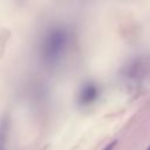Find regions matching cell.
Returning a JSON list of instances; mask_svg holds the SVG:
<instances>
[{"instance_id": "cell-1", "label": "cell", "mask_w": 150, "mask_h": 150, "mask_svg": "<svg viewBox=\"0 0 150 150\" xmlns=\"http://www.w3.org/2000/svg\"><path fill=\"white\" fill-rule=\"evenodd\" d=\"M95 95H96L95 88H93V87L87 88V89L84 90L83 95H82V101L86 102V103H87V102H90V101H93V98L95 97Z\"/></svg>"}, {"instance_id": "cell-4", "label": "cell", "mask_w": 150, "mask_h": 150, "mask_svg": "<svg viewBox=\"0 0 150 150\" xmlns=\"http://www.w3.org/2000/svg\"><path fill=\"white\" fill-rule=\"evenodd\" d=\"M146 150H150V144H149V146L146 148Z\"/></svg>"}, {"instance_id": "cell-2", "label": "cell", "mask_w": 150, "mask_h": 150, "mask_svg": "<svg viewBox=\"0 0 150 150\" xmlns=\"http://www.w3.org/2000/svg\"><path fill=\"white\" fill-rule=\"evenodd\" d=\"M6 129L7 125L5 122L0 124V150H5V138H6Z\"/></svg>"}, {"instance_id": "cell-3", "label": "cell", "mask_w": 150, "mask_h": 150, "mask_svg": "<svg viewBox=\"0 0 150 150\" xmlns=\"http://www.w3.org/2000/svg\"><path fill=\"white\" fill-rule=\"evenodd\" d=\"M115 145H116V141H114V142H111V143H109L105 148H103L102 150H112L114 148H115Z\"/></svg>"}]
</instances>
